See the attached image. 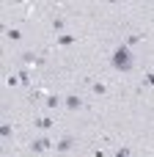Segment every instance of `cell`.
<instances>
[{
	"mask_svg": "<svg viewBox=\"0 0 154 157\" xmlns=\"http://www.w3.org/2000/svg\"><path fill=\"white\" fill-rule=\"evenodd\" d=\"M146 86H154V72H149V75H146Z\"/></svg>",
	"mask_w": 154,
	"mask_h": 157,
	"instance_id": "cell-14",
	"label": "cell"
},
{
	"mask_svg": "<svg viewBox=\"0 0 154 157\" xmlns=\"http://www.w3.org/2000/svg\"><path fill=\"white\" fill-rule=\"evenodd\" d=\"M19 36H22V33H19V30H17V28H11V30H8V39H11V41H17V39H19Z\"/></svg>",
	"mask_w": 154,
	"mask_h": 157,
	"instance_id": "cell-8",
	"label": "cell"
},
{
	"mask_svg": "<svg viewBox=\"0 0 154 157\" xmlns=\"http://www.w3.org/2000/svg\"><path fill=\"white\" fill-rule=\"evenodd\" d=\"M116 157H130V149H127V146H124V149H118V152H116Z\"/></svg>",
	"mask_w": 154,
	"mask_h": 157,
	"instance_id": "cell-13",
	"label": "cell"
},
{
	"mask_svg": "<svg viewBox=\"0 0 154 157\" xmlns=\"http://www.w3.org/2000/svg\"><path fill=\"white\" fill-rule=\"evenodd\" d=\"M72 146H74V141H72V138H63V141L58 144V152H69Z\"/></svg>",
	"mask_w": 154,
	"mask_h": 157,
	"instance_id": "cell-4",
	"label": "cell"
},
{
	"mask_svg": "<svg viewBox=\"0 0 154 157\" xmlns=\"http://www.w3.org/2000/svg\"><path fill=\"white\" fill-rule=\"evenodd\" d=\"M36 127L39 130H50L52 127V119H36Z\"/></svg>",
	"mask_w": 154,
	"mask_h": 157,
	"instance_id": "cell-6",
	"label": "cell"
},
{
	"mask_svg": "<svg viewBox=\"0 0 154 157\" xmlns=\"http://www.w3.org/2000/svg\"><path fill=\"white\" fill-rule=\"evenodd\" d=\"M47 108H58V97H47Z\"/></svg>",
	"mask_w": 154,
	"mask_h": 157,
	"instance_id": "cell-10",
	"label": "cell"
},
{
	"mask_svg": "<svg viewBox=\"0 0 154 157\" xmlns=\"http://www.w3.org/2000/svg\"><path fill=\"white\" fill-rule=\"evenodd\" d=\"M22 61H25V63H41V58H39V55H33V52H25V55H22Z\"/></svg>",
	"mask_w": 154,
	"mask_h": 157,
	"instance_id": "cell-5",
	"label": "cell"
},
{
	"mask_svg": "<svg viewBox=\"0 0 154 157\" xmlns=\"http://www.w3.org/2000/svg\"><path fill=\"white\" fill-rule=\"evenodd\" d=\"M58 44H63V47H69V44H74V36H58Z\"/></svg>",
	"mask_w": 154,
	"mask_h": 157,
	"instance_id": "cell-7",
	"label": "cell"
},
{
	"mask_svg": "<svg viewBox=\"0 0 154 157\" xmlns=\"http://www.w3.org/2000/svg\"><path fill=\"white\" fill-rule=\"evenodd\" d=\"M66 108H69V110H80V97H74V94L66 97Z\"/></svg>",
	"mask_w": 154,
	"mask_h": 157,
	"instance_id": "cell-3",
	"label": "cell"
},
{
	"mask_svg": "<svg viewBox=\"0 0 154 157\" xmlns=\"http://www.w3.org/2000/svg\"><path fill=\"white\" fill-rule=\"evenodd\" d=\"M50 146H52V144H50V138H39V141H33V146H30V149H33V152H47Z\"/></svg>",
	"mask_w": 154,
	"mask_h": 157,
	"instance_id": "cell-2",
	"label": "cell"
},
{
	"mask_svg": "<svg viewBox=\"0 0 154 157\" xmlns=\"http://www.w3.org/2000/svg\"><path fill=\"white\" fill-rule=\"evenodd\" d=\"M19 83H30V77H28V72H19V77H17Z\"/></svg>",
	"mask_w": 154,
	"mask_h": 157,
	"instance_id": "cell-12",
	"label": "cell"
},
{
	"mask_svg": "<svg viewBox=\"0 0 154 157\" xmlns=\"http://www.w3.org/2000/svg\"><path fill=\"white\" fill-rule=\"evenodd\" d=\"M110 63H113L116 72H130L132 69V52H130V47L127 44H118L116 52H113V58H110Z\"/></svg>",
	"mask_w": 154,
	"mask_h": 157,
	"instance_id": "cell-1",
	"label": "cell"
},
{
	"mask_svg": "<svg viewBox=\"0 0 154 157\" xmlns=\"http://www.w3.org/2000/svg\"><path fill=\"white\" fill-rule=\"evenodd\" d=\"M105 91H107V88H105L102 83H94V94H105Z\"/></svg>",
	"mask_w": 154,
	"mask_h": 157,
	"instance_id": "cell-9",
	"label": "cell"
},
{
	"mask_svg": "<svg viewBox=\"0 0 154 157\" xmlns=\"http://www.w3.org/2000/svg\"><path fill=\"white\" fill-rule=\"evenodd\" d=\"M0 135H3V138H8V135H11V127H8V124H3V127H0Z\"/></svg>",
	"mask_w": 154,
	"mask_h": 157,
	"instance_id": "cell-11",
	"label": "cell"
}]
</instances>
